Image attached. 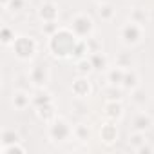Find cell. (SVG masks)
<instances>
[{"instance_id": "6da1fadb", "label": "cell", "mask_w": 154, "mask_h": 154, "mask_svg": "<svg viewBox=\"0 0 154 154\" xmlns=\"http://www.w3.org/2000/svg\"><path fill=\"white\" fill-rule=\"evenodd\" d=\"M78 40L80 38L72 33L71 27H60L54 35L49 36L47 49L54 58L67 60V58H72V53H74V47L78 44Z\"/></svg>"}, {"instance_id": "7a4b0ae2", "label": "cell", "mask_w": 154, "mask_h": 154, "mask_svg": "<svg viewBox=\"0 0 154 154\" xmlns=\"http://www.w3.org/2000/svg\"><path fill=\"white\" fill-rule=\"evenodd\" d=\"M11 49H13V54H15L18 60H22V62H29V60L35 58L36 49H38V44H36V40H35L33 36L18 35L17 40L13 42Z\"/></svg>"}, {"instance_id": "3957f363", "label": "cell", "mask_w": 154, "mask_h": 154, "mask_svg": "<svg viewBox=\"0 0 154 154\" xmlns=\"http://www.w3.org/2000/svg\"><path fill=\"white\" fill-rule=\"evenodd\" d=\"M69 27L72 29V33L78 36V38H84L87 40L89 36H93L94 33V22L89 15L85 13H78V15H74L69 22Z\"/></svg>"}, {"instance_id": "277c9868", "label": "cell", "mask_w": 154, "mask_h": 154, "mask_svg": "<svg viewBox=\"0 0 154 154\" xmlns=\"http://www.w3.org/2000/svg\"><path fill=\"white\" fill-rule=\"evenodd\" d=\"M47 134H49V140H51V141L62 143V141H67V140L72 136V127H71V123H69L65 118L56 116V118L49 123Z\"/></svg>"}, {"instance_id": "5b68a950", "label": "cell", "mask_w": 154, "mask_h": 154, "mask_svg": "<svg viewBox=\"0 0 154 154\" xmlns=\"http://www.w3.org/2000/svg\"><path fill=\"white\" fill-rule=\"evenodd\" d=\"M120 38H122V42H123L127 47L138 45V44L141 42V38H143V26H140V24L129 20L127 24L122 26V29H120Z\"/></svg>"}, {"instance_id": "8992f818", "label": "cell", "mask_w": 154, "mask_h": 154, "mask_svg": "<svg viewBox=\"0 0 154 154\" xmlns=\"http://www.w3.org/2000/svg\"><path fill=\"white\" fill-rule=\"evenodd\" d=\"M29 82L36 87V89H44L51 78V72H49V67L44 65V63H36L29 69Z\"/></svg>"}, {"instance_id": "52a82bcc", "label": "cell", "mask_w": 154, "mask_h": 154, "mask_svg": "<svg viewBox=\"0 0 154 154\" xmlns=\"http://www.w3.org/2000/svg\"><path fill=\"white\" fill-rule=\"evenodd\" d=\"M71 93L80 100L89 98L91 93H93V85H91L87 76H78V78H74L72 84H71Z\"/></svg>"}, {"instance_id": "ba28073f", "label": "cell", "mask_w": 154, "mask_h": 154, "mask_svg": "<svg viewBox=\"0 0 154 154\" xmlns=\"http://www.w3.org/2000/svg\"><path fill=\"white\" fill-rule=\"evenodd\" d=\"M103 116L111 122H120L123 116V105L122 100H107L103 105Z\"/></svg>"}, {"instance_id": "9c48e42d", "label": "cell", "mask_w": 154, "mask_h": 154, "mask_svg": "<svg viewBox=\"0 0 154 154\" xmlns=\"http://www.w3.org/2000/svg\"><path fill=\"white\" fill-rule=\"evenodd\" d=\"M100 140H102V143H105V145H112V143L118 140V127H116V122L107 120L105 123H102V127H100Z\"/></svg>"}, {"instance_id": "30bf717a", "label": "cell", "mask_w": 154, "mask_h": 154, "mask_svg": "<svg viewBox=\"0 0 154 154\" xmlns=\"http://www.w3.org/2000/svg\"><path fill=\"white\" fill-rule=\"evenodd\" d=\"M58 15H60L58 6L53 2H44L38 8V18L42 22H54V20H58Z\"/></svg>"}, {"instance_id": "8fae6325", "label": "cell", "mask_w": 154, "mask_h": 154, "mask_svg": "<svg viewBox=\"0 0 154 154\" xmlns=\"http://www.w3.org/2000/svg\"><path fill=\"white\" fill-rule=\"evenodd\" d=\"M136 87H140V74L134 67L125 69V76H123V82H122V89L125 91H134Z\"/></svg>"}, {"instance_id": "7c38bea8", "label": "cell", "mask_w": 154, "mask_h": 154, "mask_svg": "<svg viewBox=\"0 0 154 154\" xmlns=\"http://www.w3.org/2000/svg\"><path fill=\"white\" fill-rule=\"evenodd\" d=\"M89 60H91L93 69H94L96 72H103V71L109 69V58H107V54H105L103 51H98V53L89 54Z\"/></svg>"}, {"instance_id": "4fadbf2b", "label": "cell", "mask_w": 154, "mask_h": 154, "mask_svg": "<svg viewBox=\"0 0 154 154\" xmlns=\"http://www.w3.org/2000/svg\"><path fill=\"white\" fill-rule=\"evenodd\" d=\"M11 102H13V107L17 111H24L29 105H33V96H29V93H26V91H17L13 94V100Z\"/></svg>"}, {"instance_id": "5bb4252c", "label": "cell", "mask_w": 154, "mask_h": 154, "mask_svg": "<svg viewBox=\"0 0 154 154\" xmlns=\"http://www.w3.org/2000/svg\"><path fill=\"white\" fill-rule=\"evenodd\" d=\"M36 116H38V120H42L44 123L49 125L56 118V107H54V103L51 102V103H45L42 107H36Z\"/></svg>"}, {"instance_id": "9a60e30c", "label": "cell", "mask_w": 154, "mask_h": 154, "mask_svg": "<svg viewBox=\"0 0 154 154\" xmlns=\"http://www.w3.org/2000/svg\"><path fill=\"white\" fill-rule=\"evenodd\" d=\"M72 136L76 141H80V143H87L93 136V131L87 123H76L72 127Z\"/></svg>"}, {"instance_id": "2e32d148", "label": "cell", "mask_w": 154, "mask_h": 154, "mask_svg": "<svg viewBox=\"0 0 154 154\" xmlns=\"http://www.w3.org/2000/svg\"><path fill=\"white\" fill-rule=\"evenodd\" d=\"M123 76H125V69L123 67H109L107 69V82L109 85L112 87H122V82H123Z\"/></svg>"}, {"instance_id": "e0dca14e", "label": "cell", "mask_w": 154, "mask_h": 154, "mask_svg": "<svg viewBox=\"0 0 154 154\" xmlns=\"http://www.w3.org/2000/svg\"><path fill=\"white\" fill-rule=\"evenodd\" d=\"M152 127V118L145 112H138L132 120V129L134 131H140V132H147L149 129Z\"/></svg>"}, {"instance_id": "ac0fdd59", "label": "cell", "mask_w": 154, "mask_h": 154, "mask_svg": "<svg viewBox=\"0 0 154 154\" xmlns=\"http://www.w3.org/2000/svg\"><path fill=\"white\" fill-rule=\"evenodd\" d=\"M98 15L102 20L105 22H111L114 17H116V9L111 2H103V4H98Z\"/></svg>"}, {"instance_id": "d6986e66", "label": "cell", "mask_w": 154, "mask_h": 154, "mask_svg": "<svg viewBox=\"0 0 154 154\" xmlns=\"http://www.w3.org/2000/svg\"><path fill=\"white\" fill-rule=\"evenodd\" d=\"M17 33H15V29H11L9 26H4L2 29H0V42H2V45H6V47H11L13 45V42L17 40Z\"/></svg>"}, {"instance_id": "ffe728a7", "label": "cell", "mask_w": 154, "mask_h": 154, "mask_svg": "<svg viewBox=\"0 0 154 154\" xmlns=\"http://www.w3.org/2000/svg\"><path fill=\"white\" fill-rule=\"evenodd\" d=\"M89 54H91V53H89V47H87V40L80 38L78 44H76V47H74L72 60H74V62H76V60H82V58H87Z\"/></svg>"}, {"instance_id": "44dd1931", "label": "cell", "mask_w": 154, "mask_h": 154, "mask_svg": "<svg viewBox=\"0 0 154 154\" xmlns=\"http://www.w3.org/2000/svg\"><path fill=\"white\" fill-rule=\"evenodd\" d=\"M0 140H2V145H11V143L22 141L18 131H15V129H4L2 134H0Z\"/></svg>"}, {"instance_id": "7402d4cb", "label": "cell", "mask_w": 154, "mask_h": 154, "mask_svg": "<svg viewBox=\"0 0 154 154\" xmlns=\"http://www.w3.org/2000/svg\"><path fill=\"white\" fill-rule=\"evenodd\" d=\"M93 71L94 69H93V63H91L89 56L87 58H82V60H76V72H78L80 76H89Z\"/></svg>"}, {"instance_id": "603a6c76", "label": "cell", "mask_w": 154, "mask_h": 154, "mask_svg": "<svg viewBox=\"0 0 154 154\" xmlns=\"http://www.w3.org/2000/svg\"><path fill=\"white\" fill-rule=\"evenodd\" d=\"M129 20H131V22H136V24H140V26L145 27L149 17H147L145 9H141V8H134V9L131 11V15H129Z\"/></svg>"}, {"instance_id": "cb8c5ba5", "label": "cell", "mask_w": 154, "mask_h": 154, "mask_svg": "<svg viewBox=\"0 0 154 154\" xmlns=\"http://www.w3.org/2000/svg\"><path fill=\"white\" fill-rule=\"evenodd\" d=\"M26 147L22 145V141L11 143V145H2L0 147V154H26Z\"/></svg>"}, {"instance_id": "d4e9b609", "label": "cell", "mask_w": 154, "mask_h": 154, "mask_svg": "<svg viewBox=\"0 0 154 154\" xmlns=\"http://www.w3.org/2000/svg\"><path fill=\"white\" fill-rule=\"evenodd\" d=\"M53 102V96L49 94V93H45V91H42V89H38V93L33 96V107L36 109V107H42V105H45V103H51Z\"/></svg>"}, {"instance_id": "484cf974", "label": "cell", "mask_w": 154, "mask_h": 154, "mask_svg": "<svg viewBox=\"0 0 154 154\" xmlns=\"http://www.w3.org/2000/svg\"><path fill=\"white\" fill-rule=\"evenodd\" d=\"M131 100H132V103H134V105H145V103H147V100H149V96H147L145 89L136 87L134 91H131Z\"/></svg>"}, {"instance_id": "4316f807", "label": "cell", "mask_w": 154, "mask_h": 154, "mask_svg": "<svg viewBox=\"0 0 154 154\" xmlns=\"http://www.w3.org/2000/svg\"><path fill=\"white\" fill-rule=\"evenodd\" d=\"M147 141V138H145V132H140V131H132L131 134H129V145L136 150L140 145H143Z\"/></svg>"}, {"instance_id": "83f0119b", "label": "cell", "mask_w": 154, "mask_h": 154, "mask_svg": "<svg viewBox=\"0 0 154 154\" xmlns=\"http://www.w3.org/2000/svg\"><path fill=\"white\" fill-rule=\"evenodd\" d=\"M114 65L123 67V69H131L132 67V54L131 53H120V54H116Z\"/></svg>"}, {"instance_id": "f1b7e54d", "label": "cell", "mask_w": 154, "mask_h": 154, "mask_svg": "<svg viewBox=\"0 0 154 154\" xmlns=\"http://www.w3.org/2000/svg\"><path fill=\"white\" fill-rule=\"evenodd\" d=\"M58 29H60L58 20H54V22H42V33H44V35H47V36L54 35Z\"/></svg>"}, {"instance_id": "f546056e", "label": "cell", "mask_w": 154, "mask_h": 154, "mask_svg": "<svg viewBox=\"0 0 154 154\" xmlns=\"http://www.w3.org/2000/svg\"><path fill=\"white\" fill-rule=\"evenodd\" d=\"M87 47H89V53H91V54H93V53H98V51H103V49H102V42L96 40V38H93V36L87 38Z\"/></svg>"}, {"instance_id": "4dcf8cb0", "label": "cell", "mask_w": 154, "mask_h": 154, "mask_svg": "<svg viewBox=\"0 0 154 154\" xmlns=\"http://www.w3.org/2000/svg\"><path fill=\"white\" fill-rule=\"evenodd\" d=\"M26 0H11L9 2V6H8V9L9 11H13V13H18V11H22L24 8H26Z\"/></svg>"}, {"instance_id": "1f68e13d", "label": "cell", "mask_w": 154, "mask_h": 154, "mask_svg": "<svg viewBox=\"0 0 154 154\" xmlns=\"http://www.w3.org/2000/svg\"><path fill=\"white\" fill-rule=\"evenodd\" d=\"M136 152H138V154H152V152H154V147L145 141L143 145H140V147L136 149Z\"/></svg>"}, {"instance_id": "d6a6232c", "label": "cell", "mask_w": 154, "mask_h": 154, "mask_svg": "<svg viewBox=\"0 0 154 154\" xmlns=\"http://www.w3.org/2000/svg\"><path fill=\"white\" fill-rule=\"evenodd\" d=\"M107 94H109L107 100H122V93H120L116 87H112V85H111V89L107 91Z\"/></svg>"}, {"instance_id": "836d02e7", "label": "cell", "mask_w": 154, "mask_h": 154, "mask_svg": "<svg viewBox=\"0 0 154 154\" xmlns=\"http://www.w3.org/2000/svg\"><path fill=\"white\" fill-rule=\"evenodd\" d=\"M9 2H11V0H0V4H2V8H4V9H8Z\"/></svg>"}, {"instance_id": "e575fe53", "label": "cell", "mask_w": 154, "mask_h": 154, "mask_svg": "<svg viewBox=\"0 0 154 154\" xmlns=\"http://www.w3.org/2000/svg\"><path fill=\"white\" fill-rule=\"evenodd\" d=\"M98 4H103V2H111V0H96Z\"/></svg>"}]
</instances>
